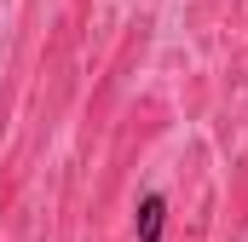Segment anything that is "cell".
<instances>
[{"mask_svg":"<svg viewBox=\"0 0 248 242\" xmlns=\"http://www.w3.org/2000/svg\"><path fill=\"white\" fill-rule=\"evenodd\" d=\"M0 208H6V196H0Z\"/></svg>","mask_w":248,"mask_h":242,"instance_id":"2","label":"cell"},{"mask_svg":"<svg viewBox=\"0 0 248 242\" xmlns=\"http://www.w3.org/2000/svg\"><path fill=\"white\" fill-rule=\"evenodd\" d=\"M162 225H168V196H162V190L139 196V219H133L139 242H162Z\"/></svg>","mask_w":248,"mask_h":242,"instance_id":"1","label":"cell"}]
</instances>
